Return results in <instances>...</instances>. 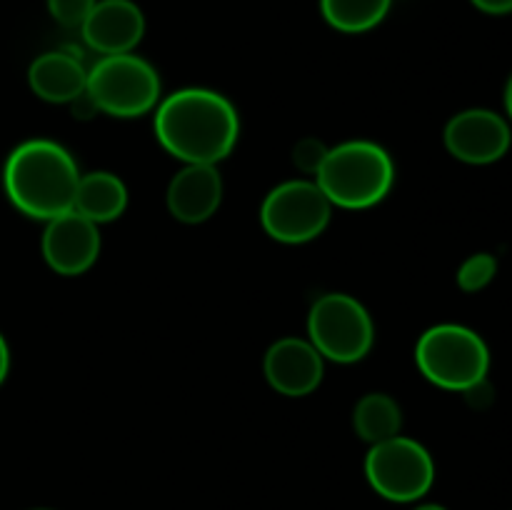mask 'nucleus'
<instances>
[{
    "label": "nucleus",
    "instance_id": "1",
    "mask_svg": "<svg viewBox=\"0 0 512 510\" xmlns=\"http://www.w3.org/2000/svg\"><path fill=\"white\" fill-rule=\"evenodd\" d=\"M238 135V110L218 90H175L155 108V138L185 165H218L233 153Z\"/></svg>",
    "mask_w": 512,
    "mask_h": 510
},
{
    "label": "nucleus",
    "instance_id": "2",
    "mask_svg": "<svg viewBox=\"0 0 512 510\" xmlns=\"http://www.w3.org/2000/svg\"><path fill=\"white\" fill-rule=\"evenodd\" d=\"M80 175L78 163L63 145L48 138H33L8 155L3 188L15 210L48 223L73 210Z\"/></svg>",
    "mask_w": 512,
    "mask_h": 510
},
{
    "label": "nucleus",
    "instance_id": "3",
    "mask_svg": "<svg viewBox=\"0 0 512 510\" xmlns=\"http://www.w3.org/2000/svg\"><path fill=\"white\" fill-rule=\"evenodd\" d=\"M315 183L335 208L365 210L388 198L395 183V163L373 140H348L328 150Z\"/></svg>",
    "mask_w": 512,
    "mask_h": 510
},
{
    "label": "nucleus",
    "instance_id": "4",
    "mask_svg": "<svg viewBox=\"0 0 512 510\" xmlns=\"http://www.w3.org/2000/svg\"><path fill=\"white\" fill-rule=\"evenodd\" d=\"M418 370L433 385L465 393L475 383L488 378L490 350L475 330L465 325H433L420 335L415 345Z\"/></svg>",
    "mask_w": 512,
    "mask_h": 510
},
{
    "label": "nucleus",
    "instance_id": "5",
    "mask_svg": "<svg viewBox=\"0 0 512 510\" xmlns=\"http://www.w3.org/2000/svg\"><path fill=\"white\" fill-rule=\"evenodd\" d=\"M88 98L95 110L113 118H140L160 103V75L135 53L103 55L88 70Z\"/></svg>",
    "mask_w": 512,
    "mask_h": 510
},
{
    "label": "nucleus",
    "instance_id": "6",
    "mask_svg": "<svg viewBox=\"0 0 512 510\" xmlns=\"http://www.w3.org/2000/svg\"><path fill=\"white\" fill-rule=\"evenodd\" d=\"M308 340L325 360L350 365L373 350L375 325L358 298L348 293H325L308 313Z\"/></svg>",
    "mask_w": 512,
    "mask_h": 510
},
{
    "label": "nucleus",
    "instance_id": "7",
    "mask_svg": "<svg viewBox=\"0 0 512 510\" xmlns=\"http://www.w3.org/2000/svg\"><path fill=\"white\" fill-rule=\"evenodd\" d=\"M330 215H333V203L310 178H295L275 185L260 205L263 230L285 245H303L323 235L330 225Z\"/></svg>",
    "mask_w": 512,
    "mask_h": 510
},
{
    "label": "nucleus",
    "instance_id": "8",
    "mask_svg": "<svg viewBox=\"0 0 512 510\" xmlns=\"http://www.w3.org/2000/svg\"><path fill=\"white\" fill-rule=\"evenodd\" d=\"M370 488L393 503H415L435 483V463L423 443L405 435L370 445L365 458Z\"/></svg>",
    "mask_w": 512,
    "mask_h": 510
},
{
    "label": "nucleus",
    "instance_id": "9",
    "mask_svg": "<svg viewBox=\"0 0 512 510\" xmlns=\"http://www.w3.org/2000/svg\"><path fill=\"white\" fill-rule=\"evenodd\" d=\"M43 258L53 273L75 278L88 273L100 255V230L80 213L58 215L43 230Z\"/></svg>",
    "mask_w": 512,
    "mask_h": 510
},
{
    "label": "nucleus",
    "instance_id": "10",
    "mask_svg": "<svg viewBox=\"0 0 512 510\" xmlns=\"http://www.w3.org/2000/svg\"><path fill=\"white\" fill-rule=\"evenodd\" d=\"M443 138L453 158L470 165H488L508 153L512 133L503 115L473 108L453 115Z\"/></svg>",
    "mask_w": 512,
    "mask_h": 510
},
{
    "label": "nucleus",
    "instance_id": "11",
    "mask_svg": "<svg viewBox=\"0 0 512 510\" xmlns=\"http://www.w3.org/2000/svg\"><path fill=\"white\" fill-rule=\"evenodd\" d=\"M263 373L270 388L285 398H305L323 383L325 358L305 338H280L268 348Z\"/></svg>",
    "mask_w": 512,
    "mask_h": 510
},
{
    "label": "nucleus",
    "instance_id": "12",
    "mask_svg": "<svg viewBox=\"0 0 512 510\" xmlns=\"http://www.w3.org/2000/svg\"><path fill=\"white\" fill-rule=\"evenodd\" d=\"M80 33L100 55L133 53L145 35V15L133 0H98Z\"/></svg>",
    "mask_w": 512,
    "mask_h": 510
},
{
    "label": "nucleus",
    "instance_id": "13",
    "mask_svg": "<svg viewBox=\"0 0 512 510\" xmlns=\"http://www.w3.org/2000/svg\"><path fill=\"white\" fill-rule=\"evenodd\" d=\"M170 215L185 225L213 218L223 203V178L218 165H185L173 175L165 193Z\"/></svg>",
    "mask_w": 512,
    "mask_h": 510
},
{
    "label": "nucleus",
    "instance_id": "14",
    "mask_svg": "<svg viewBox=\"0 0 512 510\" xmlns=\"http://www.w3.org/2000/svg\"><path fill=\"white\" fill-rule=\"evenodd\" d=\"M28 85L45 103H75L88 88V70L75 55L50 50L30 63Z\"/></svg>",
    "mask_w": 512,
    "mask_h": 510
},
{
    "label": "nucleus",
    "instance_id": "15",
    "mask_svg": "<svg viewBox=\"0 0 512 510\" xmlns=\"http://www.w3.org/2000/svg\"><path fill=\"white\" fill-rule=\"evenodd\" d=\"M128 208V188L123 180L108 170L80 175L78 190H75L73 210L88 218L90 223H113Z\"/></svg>",
    "mask_w": 512,
    "mask_h": 510
},
{
    "label": "nucleus",
    "instance_id": "16",
    "mask_svg": "<svg viewBox=\"0 0 512 510\" xmlns=\"http://www.w3.org/2000/svg\"><path fill=\"white\" fill-rule=\"evenodd\" d=\"M353 428L360 440H365L368 445H378L400 435L403 410L388 393H368L355 403Z\"/></svg>",
    "mask_w": 512,
    "mask_h": 510
},
{
    "label": "nucleus",
    "instance_id": "17",
    "mask_svg": "<svg viewBox=\"0 0 512 510\" xmlns=\"http://www.w3.org/2000/svg\"><path fill=\"white\" fill-rule=\"evenodd\" d=\"M393 0H320V13L330 28L348 35L378 28L390 13Z\"/></svg>",
    "mask_w": 512,
    "mask_h": 510
},
{
    "label": "nucleus",
    "instance_id": "18",
    "mask_svg": "<svg viewBox=\"0 0 512 510\" xmlns=\"http://www.w3.org/2000/svg\"><path fill=\"white\" fill-rule=\"evenodd\" d=\"M495 273H498V260L490 253H475L460 265L458 270V285L465 293H478L485 285L493 283Z\"/></svg>",
    "mask_w": 512,
    "mask_h": 510
},
{
    "label": "nucleus",
    "instance_id": "19",
    "mask_svg": "<svg viewBox=\"0 0 512 510\" xmlns=\"http://www.w3.org/2000/svg\"><path fill=\"white\" fill-rule=\"evenodd\" d=\"M98 0H48V13L63 28H80Z\"/></svg>",
    "mask_w": 512,
    "mask_h": 510
},
{
    "label": "nucleus",
    "instance_id": "20",
    "mask_svg": "<svg viewBox=\"0 0 512 510\" xmlns=\"http://www.w3.org/2000/svg\"><path fill=\"white\" fill-rule=\"evenodd\" d=\"M328 145L318 138H303L293 148V163L300 173L305 175H318V170L323 168L325 158H328Z\"/></svg>",
    "mask_w": 512,
    "mask_h": 510
},
{
    "label": "nucleus",
    "instance_id": "21",
    "mask_svg": "<svg viewBox=\"0 0 512 510\" xmlns=\"http://www.w3.org/2000/svg\"><path fill=\"white\" fill-rule=\"evenodd\" d=\"M465 398H468V403L475 405V408H485V405L493 403V388H490L488 378L465 390Z\"/></svg>",
    "mask_w": 512,
    "mask_h": 510
},
{
    "label": "nucleus",
    "instance_id": "22",
    "mask_svg": "<svg viewBox=\"0 0 512 510\" xmlns=\"http://www.w3.org/2000/svg\"><path fill=\"white\" fill-rule=\"evenodd\" d=\"M478 10L490 15H505L512 13V0H470Z\"/></svg>",
    "mask_w": 512,
    "mask_h": 510
},
{
    "label": "nucleus",
    "instance_id": "23",
    "mask_svg": "<svg viewBox=\"0 0 512 510\" xmlns=\"http://www.w3.org/2000/svg\"><path fill=\"white\" fill-rule=\"evenodd\" d=\"M8 370H10V348L5 335L0 333V385H3L5 378H8Z\"/></svg>",
    "mask_w": 512,
    "mask_h": 510
},
{
    "label": "nucleus",
    "instance_id": "24",
    "mask_svg": "<svg viewBox=\"0 0 512 510\" xmlns=\"http://www.w3.org/2000/svg\"><path fill=\"white\" fill-rule=\"evenodd\" d=\"M505 108H508V115L512 118V78H510L508 88H505Z\"/></svg>",
    "mask_w": 512,
    "mask_h": 510
},
{
    "label": "nucleus",
    "instance_id": "25",
    "mask_svg": "<svg viewBox=\"0 0 512 510\" xmlns=\"http://www.w3.org/2000/svg\"><path fill=\"white\" fill-rule=\"evenodd\" d=\"M415 510H448V508H443V505H438V503H425V505H418Z\"/></svg>",
    "mask_w": 512,
    "mask_h": 510
},
{
    "label": "nucleus",
    "instance_id": "26",
    "mask_svg": "<svg viewBox=\"0 0 512 510\" xmlns=\"http://www.w3.org/2000/svg\"><path fill=\"white\" fill-rule=\"evenodd\" d=\"M38 510H45V508H38Z\"/></svg>",
    "mask_w": 512,
    "mask_h": 510
}]
</instances>
